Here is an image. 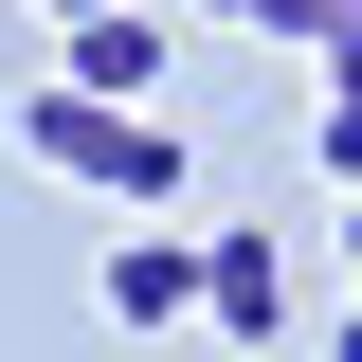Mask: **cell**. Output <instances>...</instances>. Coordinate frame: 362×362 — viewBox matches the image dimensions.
I'll return each mask as SVG.
<instances>
[{
	"label": "cell",
	"instance_id": "obj_3",
	"mask_svg": "<svg viewBox=\"0 0 362 362\" xmlns=\"http://www.w3.org/2000/svg\"><path fill=\"white\" fill-rule=\"evenodd\" d=\"M199 326H235V344H290V272H272V235H199Z\"/></svg>",
	"mask_w": 362,
	"mask_h": 362
},
{
	"label": "cell",
	"instance_id": "obj_9",
	"mask_svg": "<svg viewBox=\"0 0 362 362\" xmlns=\"http://www.w3.org/2000/svg\"><path fill=\"white\" fill-rule=\"evenodd\" d=\"M54 18H90V0H54Z\"/></svg>",
	"mask_w": 362,
	"mask_h": 362
},
{
	"label": "cell",
	"instance_id": "obj_5",
	"mask_svg": "<svg viewBox=\"0 0 362 362\" xmlns=\"http://www.w3.org/2000/svg\"><path fill=\"white\" fill-rule=\"evenodd\" d=\"M308 145H326V181H362V73H326V109H308Z\"/></svg>",
	"mask_w": 362,
	"mask_h": 362
},
{
	"label": "cell",
	"instance_id": "obj_6",
	"mask_svg": "<svg viewBox=\"0 0 362 362\" xmlns=\"http://www.w3.org/2000/svg\"><path fill=\"white\" fill-rule=\"evenodd\" d=\"M218 18H254V37H308V54L344 37V0H218Z\"/></svg>",
	"mask_w": 362,
	"mask_h": 362
},
{
	"label": "cell",
	"instance_id": "obj_1",
	"mask_svg": "<svg viewBox=\"0 0 362 362\" xmlns=\"http://www.w3.org/2000/svg\"><path fill=\"white\" fill-rule=\"evenodd\" d=\"M18 145H37L54 181H109L127 218H163V199H181V127H145V109H109V90H37Z\"/></svg>",
	"mask_w": 362,
	"mask_h": 362
},
{
	"label": "cell",
	"instance_id": "obj_2",
	"mask_svg": "<svg viewBox=\"0 0 362 362\" xmlns=\"http://www.w3.org/2000/svg\"><path fill=\"white\" fill-rule=\"evenodd\" d=\"M54 90L145 109V90H163V18H145V0H90V18H73V54H54Z\"/></svg>",
	"mask_w": 362,
	"mask_h": 362
},
{
	"label": "cell",
	"instance_id": "obj_4",
	"mask_svg": "<svg viewBox=\"0 0 362 362\" xmlns=\"http://www.w3.org/2000/svg\"><path fill=\"white\" fill-rule=\"evenodd\" d=\"M90 290H109V326H181V308H199V235H163V218H127V254L90 272Z\"/></svg>",
	"mask_w": 362,
	"mask_h": 362
},
{
	"label": "cell",
	"instance_id": "obj_8",
	"mask_svg": "<svg viewBox=\"0 0 362 362\" xmlns=\"http://www.w3.org/2000/svg\"><path fill=\"white\" fill-rule=\"evenodd\" d=\"M344 272H362V181H344Z\"/></svg>",
	"mask_w": 362,
	"mask_h": 362
},
{
	"label": "cell",
	"instance_id": "obj_7",
	"mask_svg": "<svg viewBox=\"0 0 362 362\" xmlns=\"http://www.w3.org/2000/svg\"><path fill=\"white\" fill-rule=\"evenodd\" d=\"M326 362H362V308H344V326H326Z\"/></svg>",
	"mask_w": 362,
	"mask_h": 362
}]
</instances>
